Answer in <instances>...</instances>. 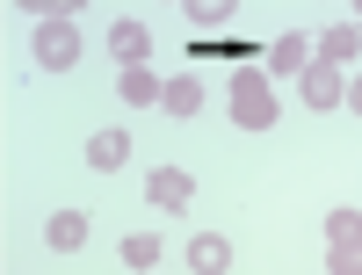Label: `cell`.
Masks as SVG:
<instances>
[{"instance_id":"obj_1","label":"cell","mask_w":362,"mask_h":275,"mask_svg":"<svg viewBox=\"0 0 362 275\" xmlns=\"http://www.w3.org/2000/svg\"><path fill=\"white\" fill-rule=\"evenodd\" d=\"M225 102H232V124H239V131H268V124L283 116L276 80H268L261 66H239V73H232V87H225Z\"/></svg>"},{"instance_id":"obj_2","label":"cell","mask_w":362,"mask_h":275,"mask_svg":"<svg viewBox=\"0 0 362 275\" xmlns=\"http://www.w3.org/2000/svg\"><path fill=\"white\" fill-rule=\"evenodd\" d=\"M29 58H37L44 73H66L73 58H80V22H73V15H58V22H37V37H29Z\"/></svg>"},{"instance_id":"obj_3","label":"cell","mask_w":362,"mask_h":275,"mask_svg":"<svg viewBox=\"0 0 362 275\" xmlns=\"http://www.w3.org/2000/svg\"><path fill=\"white\" fill-rule=\"evenodd\" d=\"M312 58H319V44L312 37H297V29H290V37H276V44H268V80H305V66H312Z\"/></svg>"},{"instance_id":"obj_4","label":"cell","mask_w":362,"mask_h":275,"mask_svg":"<svg viewBox=\"0 0 362 275\" xmlns=\"http://www.w3.org/2000/svg\"><path fill=\"white\" fill-rule=\"evenodd\" d=\"M312 44H319V66L341 73V66H355V58H362V29H355V22H326Z\"/></svg>"},{"instance_id":"obj_5","label":"cell","mask_w":362,"mask_h":275,"mask_svg":"<svg viewBox=\"0 0 362 275\" xmlns=\"http://www.w3.org/2000/svg\"><path fill=\"white\" fill-rule=\"evenodd\" d=\"M109 51H116V66H145V58H153V29H145L138 15H116Z\"/></svg>"},{"instance_id":"obj_6","label":"cell","mask_w":362,"mask_h":275,"mask_svg":"<svg viewBox=\"0 0 362 275\" xmlns=\"http://www.w3.org/2000/svg\"><path fill=\"white\" fill-rule=\"evenodd\" d=\"M145 196H153V210H189L196 181L181 174V167H153V174H145Z\"/></svg>"},{"instance_id":"obj_7","label":"cell","mask_w":362,"mask_h":275,"mask_svg":"<svg viewBox=\"0 0 362 275\" xmlns=\"http://www.w3.org/2000/svg\"><path fill=\"white\" fill-rule=\"evenodd\" d=\"M305 109H348V80L334 73V66H305Z\"/></svg>"},{"instance_id":"obj_8","label":"cell","mask_w":362,"mask_h":275,"mask_svg":"<svg viewBox=\"0 0 362 275\" xmlns=\"http://www.w3.org/2000/svg\"><path fill=\"white\" fill-rule=\"evenodd\" d=\"M232 268V239L225 232H196L189 239V275H225Z\"/></svg>"},{"instance_id":"obj_9","label":"cell","mask_w":362,"mask_h":275,"mask_svg":"<svg viewBox=\"0 0 362 275\" xmlns=\"http://www.w3.org/2000/svg\"><path fill=\"white\" fill-rule=\"evenodd\" d=\"M44 247L51 254H80L87 247V210H58V218L44 225Z\"/></svg>"},{"instance_id":"obj_10","label":"cell","mask_w":362,"mask_h":275,"mask_svg":"<svg viewBox=\"0 0 362 275\" xmlns=\"http://www.w3.org/2000/svg\"><path fill=\"white\" fill-rule=\"evenodd\" d=\"M124 160H131V131H95L87 138V167L95 174H116Z\"/></svg>"},{"instance_id":"obj_11","label":"cell","mask_w":362,"mask_h":275,"mask_svg":"<svg viewBox=\"0 0 362 275\" xmlns=\"http://www.w3.org/2000/svg\"><path fill=\"white\" fill-rule=\"evenodd\" d=\"M160 109H167V116H196V109H203V80H196V73H174L167 95H160Z\"/></svg>"},{"instance_id":"obj_12","label":"cell","mask_w":362,"mask_h":275,"mask_svg":"<svg viewBox=\"0 0 362 275\" xmlns=\"http://www.w3.org/2000/svg\"><path fill=\"white\" fill-rule=\"evenodd\" d=\"M116 95H124V102H160L167 80H153V66H124V73H116Z\"/></svg>"},{"instance_id":"obj_13","label":"cell","mask_w":362,"mask_h":275,"mask_svg":"<svg viewBox=\"0 0 362 275\" xmlns=\"http://www.w3.org/2000/svg\"><path fill=\"white\" fill-rule=\"evenodd\" d=\"M326 247L362 254V210H326Z\"/></svg>"},{"instance_id":"obj_14","label":"cell","mask_w":362,"mask_h":275,"mask_svg":"<svg viewBox=\"0 0 362 275\" xmlns=\"http://www.w3.org/2000/svg\"><path fill=\"white\" fill-rule=\"evenodd\" d=\"M124 268H131V275H153V268H160V232H131V239H124Z\"/></svg>"},{"instance_id":"obj_15","label":"cell","mask_w":362,"mask_h":275,"mask_svg":"<svg viewBox=\"0 0 362 275\" xmlns=\"http://www.w3.org/2000/svg\"><path fill=\"white\" fill-rule=\"evenodd\" d=\"M225 15H232V0H189V22L196 29H218Z\"/></svg>"},{"instance_id":"obj_16","label":"cell","mask_w":362,"mask_h":275,"mask_svg":"<svg viewBox=\"0 0 362 275\" xmlns=\"http://www.w3.org/2000/svg\"><path fill=\"white\" fill-rule=\"evenodd\" d=\"M326 275H362V254H341V247H326Z\"/></svg>"},{"instance_id":"obj_17","label":"cell","mask_w":362,"mask_h":275,"mask_svg":"<svg viewBox=\"0 0 362 275\" xmlns=\"http://www.w3.org/2000/svg\"><path fill=\"white\" fill-rule=\"evenodd\" d=\"M348 109H355V116H362V80H355V87H348Z\"/></svg>"}]
</instances>
